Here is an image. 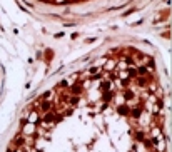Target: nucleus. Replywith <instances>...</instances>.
<instances>
[{
    "label": "nucleus",
    "instance_id": "1",
    "mask_svg": "<svg viewBox=\"0 0 172 152\" xmlns=\"http://www.w3.org/2000/svg\"><path fill=\"white\" fill-rule=\"evenodd\" d=\"M7 152H169V92L150 52L117 45L28 102Z\"/></svg>",
    "mask_w": 172,
    "mask_h": 152
},
{
    "label": "nucleus",
    "instance_id": "2",
    "mask_svg": "<svg viewBox=\"0 0 172 152\" xmlns=\"http://www.w3.org/2000/svg\"><path fill=\"white\" fill-rule=\"evenodd\" d=\"M33 2L45 7H75V5H85V3L97 2V0H33Z\"/></svg>",
    "mask_w": 172,
    "mask_h": 152
}]
</instances>
